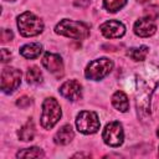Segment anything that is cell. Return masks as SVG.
Here are the masks:
<instances>
[{"label":"cell","instance_id":"8fae6325","mask_svg":"<svg viewBox=\"0 0 159 159\" xmlns=\"http://www.w3.org/2000/svg\"><path fill=\"white\" fill-rule=\"evenodd\" d=\"M60 93L68 101H77L82 96V87L76 80H70L60 87Z\"/></svg>","mask_w":159,"mask_h":159},{"label":"cell","instance_id":"52a82bcc","mask_svg":"<svg viewBox=\"0 0 159 159\" xmlns=\"http://www.w3.org/2000/svg\"><path fill=\"white\" fill-rule=\"evenodd\" d=\"M21 82V71L14 67H5L1 71V91L4 93L14 92Z\"/></svg>","mask_w":159,"mask_h":159},{"label":"cell","instance_id":"9a60e30c","mask_svg":"<svg viewBox=\"0 0 159 159\" xmlns=\"http://www.w3.org/2000/svg\"><path fill=\"white\" fill-rule=\"evenodd\" d=\"M42 52V46L40 43H27L25 46H22L20 48V55L24 56L25 58H36L37 56H40V53Z\"/></svg>","mask_w":159,"mask_h":159},{"label":"cell","instance_id":"6da1fadb","mask_svg":"<svg viewBox=\"0 0 159 159\" xmlns=\"http://www.w3.org/2000/svg\"><path fill=\"white\" fill-rule=\"evenodd\" d=\"M145 75L143 78H139L138 86V96H137V107L138 111H147L148 109V103H149V98L152 92L154 91V88L157 87L158 82H159V73H158V68L153 67V66H147L145 67Z\"/></svg>","mask_w":159,"mask_h":159},{"label":"cell","instance_id":"8992f818","mask_svg":"<svg viewBox=\"0 0 159 159\" xmlns=\"http://www.w3.org/2000/svg\"><path fill=\"white\" fill-rule=\"evenodd\" d=\"M99 119L97 113L92 111H82L78 113L76 119L77 129L83 134H93L99 129Z\"/></svg>","mask_w":159,"mask_h":159},{"label":"cell","instance_id":"484cf974","mask_svg":"<svg viewBox=\"0 0 159 159\" xmlns=\"http://www.w3.org/2000/svg\"><path fill=\"white\" fill-rule=\"evenodd\" d=\"M6 1H12V0H6Z\"/></svg>","mask_w":159,"mask_h":159},{"label":"cell","instance_id":"ac0fdd59","mask_svg":"<svg viewBox=\"0 0 159 159\" xmlns=\"http://www.w3.org/2000/svg\"><path fill=\"white\" fill-rule=\"evenodd\" d=\"M26 81L31 84H39L42 82V73L37 67H31L26 72Z\"/></svg>","mask_w":159,"mask_h":159},{"label":"cell","instance_id":"7a4b0ae2","mask_svg":"<svg viewBox=\"0 0 159 159\" xmlns=\"http://www.w3.org/2000/svg\"><path fill=\"white\" fill-rule=\"evenodd\" d=\"M55 32L58 34V35L67 36L70 39L82 40V39H86L89 35V27L83 22L65 19V20L60 21L56 25Z\"/></svg>","mask_w":159,"mask_h":159},{"label":"cell","instance_id":"277c9868","mask_svg":"<svg viewBox=\"0 0 159 159\" xmlns=\"http://www.w3.org/2000/svg\"><path fill=\"white\" fill-rule=\"evenodd\" d=\"M61 107L55 98H46L42 103L41 125L46 129H51L61 118Z\"/></svg>","mask_w":159,"mask_h":159},{"label":"cell","instance_id":"ffe728a7","mask_svg":"<svg viewBox=\"0 0 159 159\" xmlns=\"http://www.w3.org/2000/svg\"><path fill=\"white\" fill-rule=\"evenodd\" d=\"M125 2H127V0H103V5L109 12L118 11L119 9H122L125 5Z\"/></svg>","mask_w":159,"mask_h":159},{"label":"cell","instance_id":"603a6c76","mask_svg":"<svg viewBox=\"0 0 159 159\" xmlns=\"http://www.w3.org/2000/svg\"><path fill=\"white\" fill-rule=\"evenodd\" d=\"M10 57H11V53L6 48H2L1 50V61L2 62H7L10 60Z\"/></svg>","mask_w":159,"mask_h":159},{"label":"cell","instance_id":"5bb4252c","mask_svg":"<svg viewBox=\"0 0 159 159\" xmlns=\"http://www.w3.org/2000/svg\"><path fill=\"white\" fill-rule=\"evenodd\" d=\"M112 103L116 109H118L119 112H127L129 108V101L128 97L124 92L122 91H117L113 97H112Z\"/></svg>","mask_w":159,"mask_h":159},{"label":"cell","instance_id":"9c48e42d","mask_svg":"<svg viewBox=\"0 0 159 159\" xmlns=\"http://www.w3.org/2000/svg\"><path fill=\"white\" fill-rule=\"evenodd\" d=\"M42 65L50 73L55 75L57 78L62 77V75H63V62H62V58L58 55L46 52L42 57Z\"/></svg>","mask_w":159,"mask_h":159},{"label":"cell","instance_id":"44dd1931","mask_svg":"<svg viewBox=\"0 0 159 159\" xmlns=\"http://www.w3.org/2000/svg\"><path fill=\"white\" fill-rule=\"evenodd\" d=\"M16 104H17L20 108H26V107H29V106L31 104V99H30L29 97L24 96V97H21V98H19V99H17Z\"/></svg>","mask_w":159,"mask_h":159},{"label":"cell","instance_id":"7402d4cb","mask_svg":"<svg viewBox=\"0 0 159 159\" xmlns=\"http://www.w3.org/2000/svg\"><path fill=\"white\" fill-rule=\"evenodd\" d=\"M12 37H14V34H12L11 30L2 29V31H1V41H2V42H6V41L11 40Z\"/></svg>","mask_w":159,"mask_h":159},{"label":"cell","instance_id":"2e32d148","mask_svg":"<svg viewBox=\"0 0 159 159\" xmlns=\"http://www.w3.org/2000/svg\"><path fill=\"white\" fill-rule=\"evenodd\" d=\"M17 135L24 142H27V140H32L34 139V137H35V125H34L32 119H29L20 128V130L17 132Z\"/></svg>","mask_w":159,"mask_h":159},{"label":"cell","instance_id":"30bf717a","mask_svg":"<svg viewBox=\"0 0 159 159\" xmlns=\"http://www.w3.org/2000/svg\"><path fill=\"white\" fill-rule=\"evenodd\" d=\"M99 30L103 34V36H106L107 39H119L125 32L124 25L116 20H109L103 22L99 26Z\"/></svg>","mask_w":159,"mask_h":159},{"label":"cell","instance_id":"4fadbf2b","mask_svg":"<svg viewBox=\"0 0 159 159\" xmlns=\"http://www.w3.org/2000/svg\"><path fill=\"white\" fill-rule=\"evenodd\" d=\"M73 137H75V133L72 130V127L70 124H66L55 134L53 140H55L56 144L66 145V144H68L73 139Z\"/></svg>","mask_w":159,"mask_h":159},{"label":"cell","instance_id":"cb8c5ba5","mask_svg":"<svg viewBox=\"0 0 159 159\" xmlns=\"http://www.w3.org/2000/svg\"><path fill=\"white\" fill-rule=\"evenodd\" d=\"M139 2H147V1H149V0H138Z\"/></svg>","mask_w":159,"mask_h":159},{"label":"cell","instance_id":"d4e9b609","mask_svg":"<svg viewBox=\"0 0 159 159\" xmlns=\"http://www.w3.org/2000/svg\"><path fill=\"white\" fill-rule=\"evenodd\" d=\"M157 135L159 137V128H158V132H157Z\"/></svg>","mask_w":159,"mask_h":159},{"label":"cell","instance_id":"3957f363","mask_svg":"<svg viewBox=\"0 0 159 159\" xmlns=\"http://www.w3.org/2000/svg\"><path fill=\"white\" fill-rule=\"evenodd\" d=\"M17 27L22 36H36L43 30V22L32 12H24L17 17Z\"/></svg>","mask_w":159,"mask_h":159},{"label":"cell","instance_id":"e0dca14e","mask_svg":"<svg viewBox=\"0 0 159 159\" xmlns=\"http://www.w3.org/2000/svg\"><path fill=\"white\" fill-rule=\"evenodd\" d=\"M148 47L147 46H140V47H133V48H129L128 51V56L134 60V61H143L147 55H148Z\"/></svg>","mask_w":159,"mask_h":159},{"label":"cell","instance_id":"5b68a950","mask_svg":"<svg viewBox=\"0 0 159 159\" xmlns=\"http://www.w3.org/2000/svg\"><path fill=\"white\" fill-rule=\"evenodd\" d=\"M113 68V62L109 58H98V60H93L88 63L84 75L88 80H93V81H98L102 80L103 77H106Z\"/></svg>","mask_w":159,"mask_h":159},{"label":"cell","instance_id":"ba28073f","mask_svg":"<svg viewBox=\"0 0 159 159\" xmlns=\"http://www.w3.org/2000/svg\"><path fill=\"white\" fill-rule=\"evenodd\" d=\"M103 140L107 145L109 147H119L123 143V138H124V133H123V128L122 124L119 122H111L106 125L104 130H103Z\"/></svg>","mask_w":159,"mask_h":159},{"label":"cell","instance_id":"7c38bea8","mask_svg":"<svg viewBox=\"0 0 159 159\" xmlns=\"http://www.w3.org/2000/svg\"><path fill=\"white\" fill-rule=\"evenodd\" d=\"M155 30H157V25H155L154 20L149 19L147 16L139 19L134 24V32H135V35H138L140 37H149L155 32Z\"/></svg>","mask_w":159,"mask_h":159},{"label":"cell","instance_id":"d6986e66","mask_svg":"<svg viewBox=\"0 0 159 159\" xmlns=\"http://www.w3.org/2000/svg\"><path fill=\"white\" fill-rule=\"evenodd\" d=\"M16 157L17 158H40V157H43V152L40 148L32 147V148H27L17 152Z\"/></svg>","mask_w":159,"mask_h":159}]
</instances>
